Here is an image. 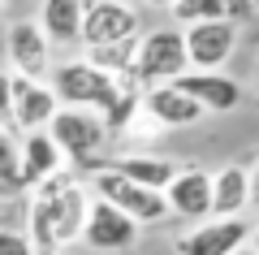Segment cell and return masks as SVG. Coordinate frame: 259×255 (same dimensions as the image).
<instances>
[{"mask_svg": "<svg viewBox=\"0 0 259 255\" xmlns=\"http://www.w3.org/2000/svg\"><path fill=\"white\" fill-rule=\"evenodd\" d=\"M82 242L91 251H130V246L139 242V225L117 212L112 203L95 199L91 195V208H87V225H82Z\"/></svg>", "mask_w": 259, "mask_h": 255, "instance_id": "obj_9", "label": "cell"}, {"mask_svg": "<svg viewBox=\"0 0 259 255\" xmlns=\"http://www.w3.org/2000/svg\"><path fill=\"white\" fill-rule=\"evenodd\" d=\"M0 130L13 134V74L0 69ZM18 138V134H13Z\"/></svg>", "mask_w": 259, "mask_h": 255, "instance_id": "obj_21", "label": "cell"}, {"mask_svg": "<svg viewBox=\"0 0 259 255\" xmlns=\"http://www.w3.org/2000/svg\"><path fill=\"white\" fill-rule=\"evenodd\" d=\"M112 169H117L121 177H130L134 186H147V191H160L164 195V186L177 177V169L182 164L168 160V156H151V152H130V156H117V160H108Z\"/></svg>", "mask_w": 259, "mask_h": 255, "instance_id": "obj_18", "label": "cell"}, {"mask_svg": "<svg viewBox=\"0 0 259 255\" xmlns=\"http://www.w3.org/2000/svg\"><path fill=\"white\" fill-rule=\"evenodd\" d=\"M87 208H91V191L74 169L44 177L30 191L26 203V229L35 255H56L69 242H82V225H87Z\"/></svg>", "mask_w": 259, "mask_h": 255, "instance_id": "obj_1", "label": "cell"}, {"mask_svg": "<svg viewBox=\"0 0 259 255\" xmlns=\"http://www.w3.org/2000/svg\"><path fill=\"white\" fill-rule=\"evenodd\" d=\"M186 69H190V65H186L182 30H177V26H160V30H147V35L139 39V52H134V69H130V78L147 91V87H168V82H177Z\"/></svg>", "mask_w": 259, "mask_h": 255, "instance_id": "obj_4", "label": "cell"}, {"mask_svg": "<svg viewBox=\"0 0 259 255\" xmlns=\"http://www.w3.org/2000/svg\"><path fill=\"white\" fill-rule=\"evenodd\" d=\"M250 208V169L221 164L212 173V216L207 221H238Z\"/></svg>", "mask_w": 259, "mask_h": 255, "instance_id": "obj_16", "label": "cell"}, {"mask_svg": "<svg viewBox=\"0 0 259 255\" xmlns=\"http://www.w3.org/2000/svg\"><path fill=\"white\" fill-rule=\"evenodd\" d=\"M87 191L95 195V199H104V203H112L117 212H125L134 225H160V221H168L173 212H168V203H164V195L160 191H147V186H134L130 177H121L117 169H100V173H91V182H87Z\"/></svg>", "mask_w": 259, "mask_h": 255, "instance_id": "obj_5", "label": "cell"}, {"mask_svg": "<svg viewBox=\"0 0 259 255\" xmlns=\"http://www.w3.org/2000/svg\"><path fill=\"white\" fill-rule=\"evenodd\" d=\"M130 78H112V74L95 69L91 61L82 56H69V61L56 65L52 74V95L61 108H82V113H95V117H108V108L121 100V87Z\"/></svg>", "mask_w": 259, "mask_h": 255, "instance_id": "obj_2", "label": "cell"}, {"mask_svg": "<svg viewBox=\"0 0 259 255\" xmlns=\"http://www.w3.org/2000/svg\"><path fill=\"white\" fill-rule=\"evenodd\" d=\"M18 164H22V156H18V138L0 130V182L18 186ZM18 191H22V186H18Z\"/></svg>", "mask_w": 259, "mask_h": 255, "instance_id": "obj_20", "label": "cell"}, {"mask_svg": "<svg viewBox=\"0 0 259 255\" xmlns=\"http://www.w3.org/2000/svg\"><path fill=\"white\" fill-rule=\"evenodd\" d=\"M5 56H9V74H18V78L48 82V74H52V44L39 30V22H30V18H18L9 26Z\"/></svg>", "mask_w": 259, "mask_h": 255, "instance_id": "obj_8", "label": "cell"}, {"mask_svg": "<svg viewBox=\"0 0 259 255\" xmlns=\"http://www.w3.org/2000/svg\"><path fill=\"white\" fill-rule=\"evenodd\" d=\"M139 113L151 121V126H160V130L194 126V121L203 117V108H199L194 100H186L173 82H168V87H147V91L139 95Z\"/></svg>", "mask_w": 259, "mask_h": 255, "instance_id": "obj_14", "label": "cell"}, {"mask_svg": "<svg viewBox=\"0 0 259 255\" xmlns=\"http://www.w3.org/2000/svg\"><path fill=\"white\" fill-rule=\"evenodd\" d=\"M250 203H259V160H255V169H250Z\"/></svg>", "mask_w": 259, "mask_h": 255, "instance_id": "obj_23", "label": "cell"}, {"mask_svg": "<svg viewBox=\"0 0 259 255\" xmlns=\"http://www.w3.org/2000/svg\"><path fill=\"white\" fill-rule=\"evenodd\" d=\"M0 255H35V246L22 229H0Z\"/></svg>", "mask_w": 259, "mask_h": 255, "instance_id": "obj_22", "label": "cell"}, {"mask_svg": "<svg viewBox=\"0 0 259 255\" xmlns=\"http://www.w3.org/2000/svg\"><path fill=\"white\" fill-rule=\"evenodd\" d=\"M233 255H255V251H250V246H242V251H233Z\"/></svg>", "mask_w": 259, "mask_h": 255, "instance_id": "obj_26", "label": "cell"}, {"mask_svg": "<svg viewBox=\"0 0 259 255\" xmlns=\"http://www.w3.org/2000/svg\"><path fill=\"white\" fill-rule=\"evenodd\" d=\"M56 95L48 82H30L13 74V134H35V130H48V121L56 117Z\"/></svg>", "mask_w": 259, "mask_h": 255, "instance_id": "obj_13", "label": "cell"}, {"mask_svg": "<svg viewBox=\"0 0 259 255\" xmlns=\"http://www.w3.org/2000/svg\"><path fill=\"white\" fill-rule=\"evenodd\" d=\"M82 13H87V0H44L39 5V30L48 35L52 48H74L82 35Z\"/></svg>", "mask_w": 259, "mask_h": 255, "instance_id": "obj_17", "label": "cell"}, {"mask_svg": "<svg viewBox=\"0 0 259 255\" xmlns=\"http://www.w3.org/2000/svg\"><path fill=\"white\" fill-rule=\"evenodd\" d=\"M143 5H151V9H173L177 0H143Z\"/></svg>", "mask_w": 259, "mask_h": 255, "instance_id": "obj_24", "label": "cell"}, {"mask_svg": "<svg viewBox=\"0 0 259 255\" xmlns=\"http://www.w3.org/2000/svg\"><path fill=\"white\" fill-rule=\"evenodd\" d=\"M246 246H250V251H255V255H259V225H255V229H250V242H246Z\"/></svg>", "mask_w": 259, "mask_h": 255, "instance_id": "obj_25", "label": "cell"}, {"mask_svg": "<svg viewBox=\"0 0 259 255\" xmlns=\"http://www.w3.org/2000/svg\"><path fill=\"white\" fill-rule=\"evenodd\" d=\"M182 44H186V65L199 74H221V65L233 56L238 48V22L221 18V22H199V26H186L182 30Z\"/></svg>", "mask_w": 259, "mask_h": 255, "instance_id": "obj_7", "label": "cell"}, {"mask_svg": "<svg viewBox=\"0 0 259 255\" xmlns=\"http://www.w3.org/2000/svg\"><path fill=\"white\" fill-rule=\"evenodd\" d=\"M0 13H5V0H0Z\"/></svg>", "mask_w": 259, "mask_h": 255, "instance_id": "obj_27", "label": "cell"}, {"mask_svg": "<svg viewBox=\"0 0 259 255\" xmlns=\"http://www.w3.org/2000/svg\"><path fill=\"white\" fill-rule=\"evenodd\" d=\"M48 138L56 143L61 160L74 169V173H100L108 169L104 160V143H108V130L95 113H82V108H56V117L48 121Z\"/></svg>", "mask_w": 259, "mask_h": 255, "instance_id": "obj_3", "label": "cell"}, {"mask_svg": "<svg viewBox=\"0 0 259 255\" xmlns=\"http://www.w3.org/2000/svg\"><path fill=\"white\" fill-rule=\"evenodd\" d=\"M164 203L173 216H186V221L203 225L212 216V173L199 169V164H182L177 177L164 186Z\"/></svg>", "mask_w": 259, "mask_h": 255, "instance_id": "obj_10", "label": "cell"}, {"mask_svg": "<svg viewBox=\"0 0 259 255\" xmlns=\"http://www.w3.org/2000/svg\"><path fill=\"white\" fill-rule=\"evenodd\" d=\"M173 87L186 95V100H194L203 113H233V108L242 104V87L229 78V74H199V69H186Z\"/></svg>", "mask_w": 259, "mask_h": 255, "instance_id": "obj_12", "label": "cell"}, {"mask_svg": "<svg viewBox=\"0 0 259 255\" xmlns=\"http://www.w3.org/2000/svg\"><path fill=\"white\" fill-rule=\"evenodd\" d=\"M250 242V225L246 221H203V225H194L190 234H182L173 242L177 255H233Z\"/></svg>", "mask_w": 259, "mask_h": 255, "instance_id": "obj_11", "label": "cell"}, {"mask_svg": "<svg viewBox=\"0 0 259 255\" xmlns=\"http://www.w3.org/2000/svg\"><path fill=\"white\" fill-rule=\"evenodd\" d=\"M139 35H143V22H139V9L130 0H87L82 35H78V44L87 52L130 44V39H139Z\"/></svg>", "mask_w": 259, "mask_h": 255, "instance_id": "obj_6", "label": "cell"}, {"mask_svg": "<svg viewBox=\"0 0 259 255\" xmlns=\"http://www.w3.org/2000/svg\"><path fill=\"white\" fill-rule=\"evenodd\" d=\"M18 156H22V164H18V186H22V191H35L44 177H52V173H61V169H69V164L61 160V152H56V143L48 138V130L22 134Z\"/></svg>", "mask_w": 259, "mask_h": 255, "instance_id": "obj_15", "label": "cell"}, {"mask_svg": "<svg viewBox=\"0 0 259 255\" xmlns=\"http://www.w3.org/2000/svg\"><path fill=\"white\" fill-rule=\"evenodd\" d=\"M168 13H173V26L186 30V26H199V22L229 18V0H177Z\"/></svg>", "mask_w": 259, "mask_h": 255, "instance_id": "obj_19", "label": "cell"}]
</instances>
